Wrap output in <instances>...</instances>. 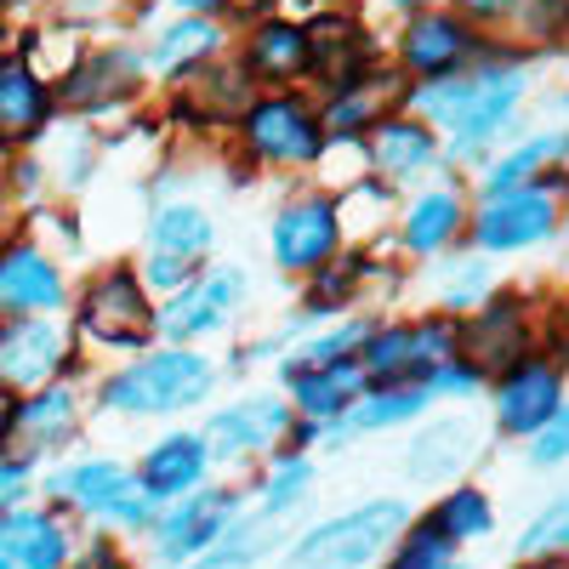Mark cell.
I'll return each mask as SVG.
<instances>
[{"label": "cell", "instance_id": "47", "mask_svg": "<svg viewBox=\"0 0 569 569\" xmlns=\"http://www.w3.org/2000/svg\"><path fill=\"white\" fill-rule=\"evenodd\" d=\"M7 427H12V393L0 388V433H7Z\"/></svg>", "mask_w": 569, "mask_h": 569}, {"label": "cell", "instance_id": "29", "mask_svg": "<svg viewBox=\"0 0 569 569\" xmlns=\"http://www.w3.org/2000/svg\"><path fill=\"white\" fill-rule=\"evenodd\" d=\"M427 405H433V388L427 382H382L376 393H359L342 416H348V427H359V433H376V427L416 421Z\"/></svg>", "mask_w": 569, "mask_h": 569}, {"label": "cell", "instance_id": "11", "mask_svg": "<svg viewBox=\"0 0 569 569\" xmlns=\"http://www.w3.org/2000/svg\"><path fill=\"white\" fill-rule=\"evenodd\" d=\"M52 496L80 507V512H98L109 518V525H142L149 518V496H142V485L131 479L126 467L114 461H80V467H63L52 479Z\"/></svg>", "mask_w": 569, "mask_h": 569}, {"label": "cell", "instance_id": "24", "mask_svg": "<svg viewBox=\"0 0 569 569\" xmlns=\"http://www.w3.org/2000/svg\"><path fill=\"white\" fill-rule=\"evenodd\" d=\"M0 552L12 558V569H63L69 563V536L52 512H7L0 525Z\"/></svg>", "mask_w": 569, "mask_h": 569}, {"label": "cell", "instance_id": "23", "mask_svg": "<svg viewBox=\"0 0 569 569\" xmlns=\"http://www.w3.org/2000/svg\"><path fill=\"white\" fill-rule=\"evenodd\" d=\"M228 518H233V496H194L182 501L166 525H160V558H194L206 547H217L228 536Z\"/></svg>", "mask_w": 569, "mask_h": 569}, {"label": "cell", "instance_id": "18", "mask_svg": "<svg viewBox=\"0 0 569 569\" xmlns=\"http://www.w3.org/2000/svg\"><path fill=\"white\" fill-rule=\"evenodd\" d=\"M308 74H319L325 91H342L359 74H370V40L353 18H319L308 23Z\"/></svg>", "mask_w": 569, "mask_h": 569}, {"label": "cell", "instance_id": "15", "mask_svg": "<svg viewBox=\"0 0 569 569\" xmlns=\"http://www.w3.org/2000/svg\"><path fill=\"white\" fill-rule=\"evenodd\" d=\"M63 365V330L52 313L0 319V388H40Z\"/></svg>", "mask_w": 569, "mask_h": 569}, {"label": "cell", "instance_id": "17", "mask_svg": "<svg viewBox=\"0 0 569 569\" xmlns=\"http://www.w3.org/2000/svg\"><path fill=\"white\" fill-rule=\"evenodd\" d=\"M370 166L388 182H416L439 166V131L416 114H382L370 126Z\"/></svg>", "mask_w": 569, "mask_h": 569}, {"label": "cell", "instance_id": "27", "mask_svg": "<svg viewBox=\"0 0 569 569\" xmlns=\"http://www.w3.org/2000/svg\"><path fill=\"white\" fill-rule=\"evenodd\" d=\"M246 74H262L273 86L302 80L308 74V29L302 23H279V18L257 23L251 40H246Z\"/></svg>", "mask_w": 569, "mask_h": 569}, {"label": "cell", "instance_id": "9", "mask_svg": "<svg viewBox=\"0 0 569 569\" xmlns=\"http://www.w3.org/2000/svg\"><path fill=\"white\" fill-rule=\"evenodd\" d=\"M525 353H530V313H525V302H512V297H496V302L485 297L479 313L456 325V359L472 376H501Z\"/></svg>", "mask_w": 569, "mask_h": 569}, {"label": "cell", "instance_id": "21", "mask_svg": "<svg viewBox=\"0 0 569 569\" xmlns=\"http://www.w3.org/2000/svg\"><path fill=\"white\" fill-rule=\"evenodd\" d=\"M206 461H211L206 439H194V433H171V439H160V445L149 450V461H142V472H137V485H142V496H149V501L188 496V490L206 479Z\"/></svg>", "mask_w": 569, "mask_h": 569}, {"label": "cell", "instance_id": "44", "mask_svg": "<svg viewBox=\"0 0 569 569\" xmlns=\"http://www.w3.org/2000/svg\"><path fill=\"white\" fill-rule=\"evenodd\" d=\"M166 7L194 12V18H217V12H228V0H166Z\"/></svg>", "mask_w": 569, "mask_h": 569}, {"label": "cell", "instance_id": "36", "mask_svg": "<svg viewBox=\"0 0 569 569\" xmlns=\"http://www.w3.org/2000/svg\"><path fill=\"white\" fill-rule=\"evenodd\" d=\"M399 541V558H393V569H450V536L427 518V525H416L410 536H393Z\"/></svg>", "mask_w": 569, "mask_h": 569}, {"label": "cell", "instance_id": "46", "mask_svg": "<svg viewBox=\"0 0 569 569\" xmlns=\"http://www.w3.org/2000/svg\"><path fill=\"white\" fill-rule=\"evenodd\" d=\"M393 12H421V7H439V0H388Z\"/></svg>", "mask_w": 569, "mask_h": 569}, {"label": "cell", "instance_id": "19", "mask_svg": "<svg viewBox=\"0 0 569 569\" xmlns=\"http://www.w3.org/2000/svg\"><path fill=\"white\" fill-rule=\"evenodd\" d=\"M137 69H142V58L131 52V46H109V52L80 58V63L63 74V86L52 91V98H63V103H74V109H109V103H120L126 91H131Z\"/></svg>", "mask_w": 569, "mask_h": 569}, {"label": "cell", "instance_id": "13", "mask_svg": "<svg viewBox=\"0 0 569 569\" xmlns=\"http://www.w3.org/2000/svg\"><path fill=\"white\" fill-rule=\"evenodd\" d=\"M563 410V376L552 359H536L525 353L518 365L501 370V382H496V421L507 427V433H536V427H547L552 416Z\"/></svg>", "mask_w": 569, "mask_h": 569}, {"label": "cell", "instance_id": "28", "mask_svg": "<svg viewBox=\"0 0 569 569\" xmlns=\"http://www.w3.org/2000/svg\"><path fill=\"white\" fill-rule=\"evenodd\" d=\"M217 52H222V23L182 12V18H177L171 29H160V40H154V69H160V74H188V69H206Z\"/></svg>", "mask_w": 569, "mask_h": 569}, {"label": "cell", "instance_id": "32", "mask_svg": "<svg viewBox=\"0 0 569 569\" xmlns=\"http://www.w3.org/2000/svg\"><path fill=\"white\" fill-rule=\"evenodd\" d=\"M558 154H563V131H541V137H530V142H518L507 160H496V166L485 171V194H507V188L536 182V171L552 166Z\"/></svg>", "mask_w": 569, "mask_h": 569}, {"label": "cell", "instance_id": "4", "mask_svg": "<svg viewBox=\"0 0 569 569\" xmlns=\"http://www.w3.org/2000/svg\"><path fill=\"white\" fill-rule=\"evenodd\" d=\"M558 188L563 177L547 171L541 182H525V188H507V194H485L479 217H472V246L490 251V257H507V251H536L541 240L558 233Z\"/></svg>", "mask_w": 569, "mask_h": 569}, {"label": "cell", "instance_id": "25", "mask_svg": "<svg viewBox=\"0 0 569 569\" xmlns=\"http://www.w3.org/2000/svg\"><path fill=\"white\" fill-rule=\"evenodd\" d=\"M365 365L359 359H337V365H313V370H297L291 376V393H297V410L308 421H330L342 416L359 393H365Z\"/></svg>", "mask_w": 569, "mask_h": 569}, {"label": "cell", "instance_id": "35", "mask_svg": "<svg viewBox=\"0 0 569 569\" xmlns=\"http://www.w3.org/2000/svg\"><path fill=\"white\" fill-rule=\"evenodd\" d=\"M365 337H370V325H359V319H348V325H337V330H325V337H313V342H302V348H297V359H291V376H297V370H313V365H337V359H353Z\"/></svg>", "mask_w": 569, "mask_h": 569}, {"label": "cell", "instance_id": "42", "mask_svg": "<svg viewBox=\"0 0 569 569\" xmlns=\"http://www.w3.org/2000/svg\"><path fill=\"white\" fill-rule=\"evenodd\" d=\"M74 569H131V563H126V558H120L114 547H86Z\"/></svg>", "mask_w": 569, "mask_h": 569}, {"label": "cell", "instance_id": "5", "mask_svg": "<svg viewBox=\"0 0 569 569\" xmlns=\"http://www.w3.org/2000/svg\"><path fill=\"white\" fill-rule=\"evenodd\" d=\"M525 91H530V69L490 63V52H485V69H472L467 98H461V109H456V120H450L445 154H450V160H472L479 149H490V137L512 120V109L525 103Z\"/></svg>", "mask_w": 569, "mask_h": 569}, {"label": "cell", "instance_id": "48", "mask_svg": "<svg viewBox=\"0 0 569 569\" xmlns=\"http://www.w3.org/2000/svg\"><path fill=\"white\" fill-rule=\"evenodd\" d=\"M0 569H12V558H7V552H0Z\"/></svg>", "mask_w": 569, "mask_h": 569}, {"label": "cell", "instance_id": "33", "mask_svg": "<svg viewBox=\"0 0 569 569\" xmlns=\"http://www.w3.org/2000/svg\"><path fill=\"white\" fill-rule=\"evenodd\" d=\"M433 525H439L450 541H479V536L496 530V507H490L479 490H450V496L439 501V512H433Z\"/></svg>", "mask_w": 569, "mask_h": 569}, {"label": "cell", "instance_id": "1", "mask_svg": "<svg viewBox=\"0 0 569 569\" xmlns=\"http://www.w3.org/2000/svg\"><path fill=\"white\" fill-rule=\"evenodd\" d=\"M217 382L211 359L188 353V348H166V353H149L126 365L120 376H109L103 388V405L109 410H126V416H166V410H188L200 405Z\"/></svg>", "mask_w": 569, "mask_h": 569}, {"label": "cell", "instance_id": "8", "mask_svg": "<svg viewBox=\"0 0 569 569\" xmlns=\"http://www.w3.org/2000/svg\"><path fill=\"white\" fill-rule=\"evenodd\" d=\"M268 251H273V262H279L284 273H313V268H325L330 257L342 251V211H337V200H325V194L291 200V206L273 217Z\"/></svg>", "mask_w": 569, "mask_h": 569}, {"label": "cell", "instance_id": "30", "mask_svg": "<svg viewBox=\"0 0 569 569\" xmlns=\"http://www.w3.org/2000/svg\"><path fill=\"white\" fill-rule=\"evenodd\" d=\"M467 456H472V421H439L410 445V479L439 485L445 472H456Z\"/></svg>", "mask_w": 569, "mask_h": 569}, {"label": "cell", "instance_id": "3", "mask_svg": "<svg viewBox=\"0 0 569 569\" xmlns=\"http://www.w3.org/2000/svg\"><path fill=\"white\" fill-rule=\"evenodd\" d=\"M240 142L257 166H313L330 137L319 126V109L297 91H268L240 109Z\"/></svg>", "mask_w": 569, "mask_h": 569}, {"label": "cell", "instance_id": "14", "mask_svg": "<svg viewBox=\"0 0 569 569\" xmlns=\"http://www.w3.org/2000/svg\"><path fill=\"white\" fill-rule=\"evenodd\" d=\"M233 297H240V273H228V268L188 273L177 291L166 297V308H154V330H160V337H171V342L206 337V330L228 325Z\"/></svg>", "mask_w": 569, "mask_h": 569}, {"label": "cell", "instance_id": "10", "mask_svg": "<svg viewBox=\"0 0 569 569\" xmlns=\"http://www.w3.org/2000/svg\"><path fill=\"white\" fill-rule=\"evenodd\" d=\"M472 58H485V34L472 29L461 12H439V7L410 12V23H405V34H399V63H405V74H416V80L450 74V69H467Z\"/></svg>", "mask_w": 569, "mask_h": 569}, {"label": "cell", "instance_id": "40", "mask_svg": "<svg viewBox=\"0 0 569 569\" xmlns=\"http://www.w3.org/2000/svg\"><path fill=\"white\" fill-rule=\"evenodd\" d=\"M530 439H536V450H530L536 461H563V410H558L547 427H536Z\"/></svg>", "mask_w": 569, "mask_h": 569}, {"label": "cell", "instance_id": "39", "mask_svg": "<svg viewBox=\"0 0 569 569\" xmlns=\"http://www.w3.org/2000/svg\"><path fill=\"white\" fill-rule=\"evenodd\" d=\"M536 7V0H461V18L472 23V29H490V23H507L512 12H530Z\"/></svg>", "mask_w": 569, "mask_h": 569}, {"label": "cell", "instance_id": "6", "mask_svg": "<svg viewBox=\"0 0 569 569\" xmlns=\"http://www.w3.org/2000/svg\"><path fill=\"white\" fill-rule=\"evenodd\" d=\"M450 359H456V319L388 325L359 342V365L370 382H421V376H433Z\"/></svg>", "mask_w": 569, "mask_h": 569}, {"label": "cell", "instance_id": "38", "mask_svg": "<svg viewBox=\"0 0 569 569\" xmlns=\"http://www.w3.org/2000/svg\"><path fill=\"white\" fill-rule=\"evenodd\" d=\"M563 530H569V507H563V501H552L541 525H530V530H525V541H518V552H525V558L558 552V547H563Z\"/></svg>", "mask_w": 569, "mask_h": 569}, {"label": "cell", "instance_id": "26", "mask_svg": "<svg viewBox=\"0 0 569 569\" xmlns=\"http://www.w3.org/2000/svg\"><path fill=\"white\" fill-rule=\"evenodd\" d=\"M217 246V222L200 211V206H160L154 222H149V251L154 257H171V262H188V268H200Z\"/></svg>", "mask_w": 569, "mask_h": 569}, {"label": "cell", "instance_id": "12", "mask_svg": "<svg viewBox=\"0 0 569 569\" xmlns=\"http://www.w3.org/2000/svg\"><path fill=\"white\" fill-rule=\"evenodd\" d=\"M63 297H69L63 268L46 257L34 240H7L0 246V319L58 313Z\"/></svg>", "mask_w": 569, "mask_h": 569}, {"label": "cell", "instance_id": "7", "mask_svg": "<svg viewBox=\"0 0 569 569\" xmlns=\"http://www.w3.org/2000/svg\"><path fill=\"white\" fill-rule=\"evenodd\" d=\"M80 330L103 348H142L154 337L149 284H142L131 268H103L80 297Z\"/></svg>", "mask_w": 569, "mask_h": 569}, {"label": "cell", "instance_id": "22", "mask_svg": "<svg viewBox=\"0 0 569 569\" xmlns=\"http://www.w3.org/2000/svg\"><path fill=\"white\" fill-rule=\"evenodd\" d=\"M461 228H467V200H461V188H427V194L410 200L399 233H405V246L416 257H439L445 246L461 240Z\"/></svg>", "mask_w": 569, "mask_h": 569}, {"label": "cell", "instance_id": "31", "mask_svg": "<svg viewBox=\"0 0 569 569\" xmlns=\"http://www.w3.org/2000/svg\"><path fill=\"white\" fill-rule=\"evenodd\" d=\"M12 427H23V433L40 445H63L69 439V427H74V393L69 388H46L23 405H12Z\"/></svg>", "mask_w": 569, "mask_h": 569}, {"label": "cell", "instance_id": "49", "mask_svg": "<svg viewBox=\"0 0 569 569\" xmlns=\"http://www.w3.org/2000/svg\"><path fill=\"white\" fill-rule=\"evenodd\" d=\"M0 200H7V177H0Z\"/></svg>", "mask_w": 569, "mask_h": 569}, {"label": "cell", "instance_id": "20", "mask_svg": "<svg viewBox=\"0 0 569 569\" xmlns=\"http://www.w3.org/2000/svg\"><path fill=\"white\" fill-rule=\"evenodd\" d=\"M284 427H291V410L279 399H240L211 416L206 427V450H222V456H240V450H262L273 445Z\"/></svg>", "mask_w": 569, "mask_h": 569}, {"label": "cell", "instance_id": "34", "mask_svg": "<svg viewBox=\"0 0 569 569\" xmlns=\"http://www.w3.org/2000/svg\"><path fill=\"white\" fill-rule=\"evenodd\" d=\"M433 279H439V297H445V308H456V313L479 308V302L490 297V268H485L479 257H456V262H445Z\"/></svg>", "mask_w": 569, "mask_h": 569}, {"label": "cell", "instance_id": "50", "mask_svg": "<svg viewBox=\"0 0 569 569\" xmlns=\"http://www.w3.org/2000/svg\"><path fill=\"white\" fill-rule=\"evenodd\" d=\"M536 569H563V563H536Z\"/></svg>", "mask_w": 569, "mask_h": 569}, {"label": "cell", "instance_id": "41", "mask_svg": "<svg viewBox=\"0 0 569 569\" xmlns=\"http://www.w3.org/2000/svg\"><path fill=\"white\" fill-rule=\"evenodd\" d=\"M23 490H29V467L23 461H0V507H18Z\"/></svg>", "mask_w": 569, "mask_h": 569}, {"label": "cell", "instance_id": "45", "mask_svg": "<svg viewBox=\"0 0 569 569\" xmlns=\"http://www.w3.org/2000/svg\"><path fill=\"white\" fill-rule=\"evenodd\" d=\"M114 7H126V0H74L80 18H103V12H114Z\"/></svg>", "mask_w": 569, "mask_h": 569}, {"label": "cell", "instance_id": "2", "mask_svg": "<svg viewBox=\"0 0 569 569\" xmlns=\"http://www.w3.org/2000/svg\"><path fill=\"white\" fill-rule=\"evenodd\" d=\"M405 525H410L405 501L353 507V512H342V518H330V525L308 530V536L291 547L284 569H370Z\"/></svg>", "mask_w": 569, "mask_h": 569}, {"label": "cell", "instance_id": "43", "mask_svg": "<svg viewBox=\"0 0 569 569\" xmlns=\"http://www.w3.org/2000/svg\"><path fill=\"white\" fill-rule=\"evenodd\" d=\"M194 569H251V552L246 547H217L206 563H194Z\"/></svg>", "mask_w": 569, "mask_h": 569}, {"label": "cell", "instance_id": "16", "mask_svg": "<svg viewBox=\"0 0 569 569\" xmlns=\"http://www.w3.org/2000/svg\"><path fill=\"white\" fill-rule=\"evenodd\" d=\"M52 80H46L29 58L0 52V149L12 142H34L52 120Z\"/></svg>", "mask_w": 569, "mask_h": 569}, {"label": "cell", "instance_id": "37", "mask_svg": "<svg viewBox=\"0 0 569 569\" xmlns=\"http://www.w3.org/2000/svg\"><path fill=\"white\" fill-rule=\"evenodd\" d=\"M308 479H313V467H308V461H291V467H279L273 479H268L262 512H284V507H297V501L308 496Z\"/></svg>", "mask_w": 569, "mask_h": 569}]
</instances>
